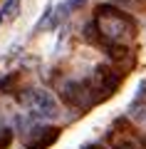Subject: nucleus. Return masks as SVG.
<instances>
[{"mask_svg": "<svg viewBox=\"0 0 146 149\" xmlns=\"http://www.w3.org/2000/svg\"><path fill=\"white\" fill-rule=\"evenodd\" d=\"M57 137H60L57 127H35L27 139V149H47L57 142Z\"/></svg>", "mask_w": 146, "mask_h": 149, "instance_id": "39448f33", "label": "nucleus"}, {"mask_svg": "<svg viewBox=\"0 0 146 149\" xmlns=\"http://www.w3.org/2000/svg\"><path fill=\"white\" fill-rule=\"evenodd\" d=\"M62 97H64V102L67 104H72V107H77V109H87V107H92L94 102L99 100L97 97V92H94V87H92V80H72V82H67V85L62 87Z\"/></svg>", "mask_w": 146, "mask_h": 149, "instance_id": "f03ea898", "label": "nucleus"}, {"mask_svg": "<svg viewBox=\"0 0 146 149\" xmlns=\"http://www.w3.org/2000/svg\"><path fill=\"white\" fill-rule=\"evenodd\" d=\"M94 27L99 30V35H104L109 40V45H119L121 37L134 35V22H131V17H126L114 5H99L97 8Z\"/></svg>", "mask_w": 146, "mask_h": 149, "instance_id": "f257e3e1", "label": "nucleus"}, {"mask_svg": "<svg viewBox=\"0 0 146 149\" xmlns=\"http://www.w3.org/2000/svg\"><path fill=\"white\" fill-rule=\"evenodd\" d=\"M0 22H3V15H0Z\"/></svg>", "mask_w": 146, "mask_h": 149, "instance_id": "9b49d317", "label": "nucleus"}, {"mask_svg": "<svg viewBox=\"0 0 146 149\" xmlns=\"http://www.w3.org/2000/svg\"><path fill=\"white\" fill-rule=\"evenodd\" d=\"M141 147H144V149H146V137H144V139H141Z\"/></svg>", "mask_w": 146, "mask_h": 149, "instance_id": "9d476101", "label": "nucleus"}, {"mask_svg": "<svg viewBox=\"0 0 146 149\" xmlns=\"http://www.w3.org/2000/svg\"><path fill=\"white\" fill-rule=\"evenodd\" d=\"M116 149H139V144L136 142H126L124 139V142H116Z\"/></svg>", "mask_w": 146, "mask_h": 149, "instance_id": "6e6552de", "label": "nucleus"}, {"mask_svg": "<svg viewBox=\"0 0 146 149\" xmlns=\"http://www.w3.org/2000/svg\"><path fill=\"white\" fill-rule=\"evenodd\" d=\"M37 117H55L57 114V100L47 90H27L25 97H20Z\"/></svg>", "mask_w": 146, "mask_h": 149, "instance_id": "7ed1b4c3", "label": "nucleus"}, {"mask_svg": "<svg viewBox=\"0 0 146 149\" xmlns=\"http://www.w3.org/2000/svg\"><path fill=\"white\" fill-rule=\"evenodd\" d=\"M84 149H107V147H102V144H87Z\"/></svg>", "mask_w": 146, "mask_h": 149, "instance_id": "1a4fd4ad", "label": "nucleus"}, {"mask_svg": "<svg viewBox=\"0 0 146 149\" xmlns=\"http://www.w3.org/2000/svg\"><path fill=\"white\" fill-rule=\"evenodd\" d=\"M15 10H17V0H5V5H3L0 15H3V17H12Z\"/></svg>", "mask_w": 146, "mask_h": 149, "instance_id": "423d86ee", "label": "nucleus"}, {"mask_svg": "<svg viewBox=\"0 0 146 149\" xmlns=\"http://www.w3.org/2000/svg\"><path fill=\"white\" fill-rule=\"evenodd\" d=\"M12 142V132L10 129H0V149H5Z\"/></svg>", "mask_w": 146, "mask_h": 149, "instance_id": "0eeeda50", "label": "nucleus"}, {"mask_svg": "<svg viewBox=\"0 0 146 149\" xmlns=\"http://www.w3.org/2000/svg\"><path fill=\"white\" fill-rule=\"evenodd\" d=\"M119 82H121V74L116 72V70L107 67V65H99V67L94 70L92 87H94V92H97V97H99V100H104V97H109L111 92H116Z\"/></svg>", "mask_w": 146, "mask_h": 149, "instance_id": "20e7f679", "label": "nucleus"}]
</instances>
